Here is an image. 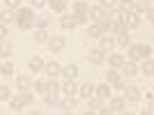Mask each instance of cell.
<instances>
[{"label": "cell", "mask_w": 154, "mask_h": 115, "mask_svg": "<svg viewBox=\"0 0 154 115\" xmlns=\"http://www.w3.org/2000/svg\"><path fill=\"white\" fill-rule=\"evenodd\" d=\"M5 37H7V26L0 23V39H5Z\"/></svg>", "instance_id": "cell-44"}, {"label": "cell", "mask_w": 154, "mask_h": 115, "mask_svg": "<svg viewBox=\"0 0 154 115\" xmlns=\"http://www.w3.org/2000/svg\"><path fill=\"white\" fill-rule=\"evenodd\" d=\"M74 19H76V26H78V23H88L90 16H88V12H85V14H74Z\"/></svg>", "instance_id": "cell-39"}, {"label": "cell", "mask_w": 154, "mask_h": 115, "mask_svg": "<svg viewBox=\"0 0 154 115\" xmlns=\"http://www.w3.org/2000/svg\"><path fill=\"white\" fill-rule=\"evenodd\" d=\"M32 37H35V42H37V44H44L46 39H48V35H46V30H42V28H37Z\"/></svg>", "instance_id": "cell-33"}, {"label": "cell", "mask_w": 154, "mask_h": 115, "mask_svg": "<svg viewBox=\"0 0 154 115\" xmlns=\"http://www.w3.org/2000/svg\"><path fill=\"white\" fill-rule=\"evenodd\" d=\"M60 92H62L64 97H76V92H78V85H76V81H64L62 85H60Z\"/></svg>", "instance_id": "cell-13"}, {"label": "cell", "mask_w": 154, "mask_h": 115, "mask_svg": "<svg viewBox=\"0 0 154 115\" xmlns=\"http://www.w3.org/2000/svg\"><path fill=\"white\" fill-rule=\"evenodd\" d=\"M46 0H32V9H39V7H44Z\"/></svg>", "instance_id": "cell-43"}, {"label": "cell", "mask_w": 154, "mask_h": 115, "mask_svg": "<svg viewBox=\"0 0 154 115\" xmlns=\"http://www.w3.org/2000/svg\"><path fill=\"white\" fill-rule=\"evenodd\" d=\"M88 16H90L92 21H108V19H106V9H103V7H99V5L88 7Z\"/></svg>", "instance_id": "cell-14"}, {"label": "cell", "mask_w": 154, "mask_h": 115, "mask_svg": "<svg viewBox=\"0 0 154 115\" xmlns=\"http://www.w3.org/2000/svg\"><path fill=\"white\" fill-rule=\"evenodd\" d=\"M9 97H12L9 88H7V85H0V101H2V99H9Z\"/></svg>", "instance_id": "cell-38"}, {"label": "cell", "mask_w": 154, "mask_h": 115, "mask_svg": "<svg viewBox=\"0 0 154 115\" xmlns=\"http://www.w3.org/2000/svg\"><path fill=\"white\" fill-rule=\"evenodd\" d=\"M99 7H103L106 12H108V9H115V7H117V0H99Z\"/></svg>", "instance_id": "cell-37"}, {"label": "cell", "mask_w": 154, "mask_h": 115, "mask_svg": "<svg viewBox=\"0 0 154 115\" xmlns=\"http://www.w3.org/2000/svg\"><path fill=\"white\" fill-rule=\"evenodd\" d=\"M60 71H62V64L53 60V62L44 64V69H42V74H46V78H58V76H60Z\"/></svg>", "instance_id": "cell-8"}, {"label": "cell", "mask_w": 154, "mask_h": 115, "mask_svg": "<svg viewBox=\"0 0 154 115\" xmlns=\"http://www.w3.org/2000/svg\"><path fill=\"white\" fill-rule=\"evenodd\" d=\"M44 99H46V104H51V106L60 101V83L55 81V78H48V81H46Z\"/></svg>", "instance_id": "cell-2"}, {"label": "cell", "mask_w": 154, "mask_h": 115, "mask_svg": "<svg viewBox=\"0 0 154 115\" xmlns=\"http://www.w3.org/2000/svg\"><path fill=\"white\" fill-rule=\"evenodd\" d=\"M30 88H32L30 76H19L16 78V90H19V92H26V90H30Z\"/></svg>", "instance_id": "cell-22"}, {"label": "cell", "mask_w": 154, "mask_h": 115, "mask_svg": "<svg viewBox=\"0 0 154 115\" xmlns=\"http://www.w3.org/2000/svg\"><path fill=\"white\" fill-rule=\"evenodd\" d=\"M120 74H122V76H136V74H138V64L134 62V60H124L122 62V67H120Z\"/></svg>", "instance_id": "cell-16"}, {"label": "cell", "mask_w": 154, "mask_h": 115, "mask_svg": "<svg viewBox=\"0 0 154 115\" xmlns=\"http://www.w3.org/2000/svg\"><path fill=\"white\" fill-rule=\"evenodd\" d=\"M122 23L131 30V28H138L140 26V14H136V12H127L122 14Z\"/></svg>", "instance_id": "cell-9"}, {"label": "cell", "mask_w": 154, "mask_h": 115, "mask_svg": "<svg viewBox=\"0 0 154 115\" xmlns=\"http://www.w3.org/2000/svg\"><path fill=\"white\" fill-rule=\"evenodd\" d=\"M14 19H16V9H0V23L2 26H9V23H14Z\"/></svg>", "instance_id": "cell-17"}, {"label": "cell", "mask_w": 154, "mask_h": 115, "mask_svg": "<svg viewBox=\"0 0 154 115\" xmlns=\"http://www.w3.org/2000/svg\"><path fill=\"white\" fill-rule=\"evenodd\" d=\"M110 95H113V88H110L108 83H101V85H97V88H94V97L99 99V101H108Z\"/></svg>", "instance_id": "cell-7"}, {"label": "cell", "mask_w": 154, "mask_h": 115, "mask_svg": "<svg viewBox=\"0 0 154 115\" xmlns=\"http://www.w3.org/2000/svg\"><path fill=\"white\" fill-rule=\"evenodd\" d=\"M0 74H2V76H12L14 74V64L12 62H2L0 64Z\"/></svg>", "instance_id": "cell-34"}, {"label": "cell", "mask_w": 154, "mask_h": 115, "mask_svg": "<svg viewBox=\"0 0 154 115\" xmlns=\"http://www.w3.org/2000/svg\"><path fill=\"white\" fill-rule=\"evenodd\" d=\"M9 108H12V113H21V110L26 108V104H23V99L19 97H9Z\"/></svg>", "instance_id": "cell-23"}, {"label": "cell", "mask_w": 154, "mask_h": 115, "mask_svg": "<svg viewBox=\"0 0 154 115\" xmlns=\"http://www.w3.org/2000/svg\"><path fill=\"white\" fill-rule=\"evenodd\" d=\"M117 9H120L122 14L134 12V0H117Z\"/></svg>", "instance_id": "cell-31"}, {"label": "cell", "mask_w": 154, "mask_h": 115, "mask_svg": "<svg viewBox=\"0 0 154 115\" xmlns=\"http://www.w3.org/2000/svg\"><path fill=\"white\" fill-rule=\"evenodd\" d=\"M74 108H76V97H64L62 99V110L64 113H71Z\"/></svg>", "instance_id": "cell-30"}, {"label": "cell", "mask_w": 154, "mask_h": 115, "mask_svg": "<svg viewBox=\"0 0 154 115\" xmlns=\"http://www.w3.org/2000/svg\"><path fill=\"white\" fill-rule=\"evenodd\" d=\"M46 5H51L53 12L62 14V12H67V5H69V0H46Z\"/></svg>", "instance_id": "cell-21"}, {"label": "cell", "mask_w": 154, "mask_h": 115, "mask_svg": "<svg viewBox=\"0 0 154 115\" xmlns=\"http://www.w3.org/2000/svg\"><path fill=\"white\" fill-rule=\"evenodd\" d=\"M88 60H90L92 64H103V62H106V53H103L101 48H90Z\"/></svg>", "instance_id": "cell-15"}, {"label": "cell", "mask_w": 154, "mask_h": 115, "mask_svg": "<svg viewBox=\"0 0 154 115\" xmlns=\"http://www.w3.org/2000/svg\"><path fill=\"white\" fill-rule=\"evenodd\" d=\"M78 97H83V99H92L94 97V85L92 83H83V85H78Z\"/></svg>", "instance_id": "cell-18"}, {"label": "cell", "mask_w": 154, "mask_h": 115, "mask_svg": "<svg viewBox=\"0 0 154 115\" xmlns=\"http://www.w3.org/2000/svg\"><path fill=\"white\" fill-rule=\"evenodd\" d=\"M85 12H88V2H85V0H74L71 14H85Z\"/></svg>", "instance_id": "cell-27"}, {"label": "cell", "mask_w": 154, "mask_h": 115, "mask_svg": "<svg viewBox=\"0 0 154 115\" xmlns=\"http://www.w3.org/2000/svg\"><path fill=\"white\" fill-rule=\"evenodd\" d=\"M129 60H134V62H138V60H145V53H143V44H129Z\"/></svg>", "instance_id": "cell-10"}, {"label": "cell", "mask_w": 154, "mask_h": 115, "mask_svg": "<svg viewBox=\"0 0 154 115\" xmlns=\"http://www.w3.org/2000/svg\"><path fill=\"white\" fill-rule=\"evenodd\" d=\"M5 7H7V9H19L21 0H5Z\"/></svg>", "instance_id": "cell-40"}, {"label": "cell", "mask_w": 154, "mask_h": 115, "mask_svg": "<svg viewBox=\"0 0 154 115\" xmlns=\"http://www.w3.org/2000/svg\"><path fill=\"white\" fill-rule=\"evenodd\" d=\"M12 53H14V46L5 39H0V58H9Z\"/></svg>", "instance_id": "cell-28"}, {"label": "cell", "mask_w": 154, "mask_h": 115, "mask_svg": "<svg viewBox=\"0 0 154 115\" xmlns=\"http://www.w3.org/2000/svg\"><path fill=\"white\" fill-rule=\"evenodd\" d=\"M88 113H101V115H108L110 113V108H108V104H103V101H99L97 97H92V99H88Z\"/></svg>", "instance_id": "cell-3"}, {"label": "cell", "mask_w": 154, "mask_h": 115, "mask_svg": "<svg viewBox=\"0 0 154 115\" xmlns=\"http://www.w3.org/2000/svg\"><path fill=\"white\" fill-rule=\"evenodd\" d=\"M115 46H117V42H115V37H113L110 32H106V35H101V37H99V48H101L103 53H110Z\"/></svg>", "instance_id": "cell-5"}, {"label": "cell", "mask_w": 154, "mask_h": 115, "mask_svg": "<svg viewBox=\"0 0 154 115\" xmlns=\"http://www.w3.org/2000/svg\"><path fill=\"white\" fill-rule=\"evenodd\" d=\"M110 88H113V90H124V88H127V81H124V76L120 78L117 83H113V85H110Z\"/></svg>", "instance_id": "cell-41"}, {"label": "cell", "mask_w": 154, "mask_h": 115, "mask_svg": "<svg viewBox=\"0 0 154 115\" xmlns=\"http://www.w3.org/2000/svg\"><path fill=\"white\" fill-rule=\"evenodd\" d=\"M14 23H16L21 30H32V28H35V9H32V7H19Z\"/></svg>", "instance_id": "cell-1"}, {"label": "cell", "mask_w": 154, "mask_h": 115, "mask_svg": "<svg viewBox=\"0 0 154 115\" xmlns=\"http://www.w3.org/2000/svg\"><path fill=\"white\" fill-rule=\"evenodd\" d=\"M48 23H51V21L46 19V16H35V26L42 28V30H46V28H48Z\"/></svg>", "instance_id": "cell-35"}, {"label": "cell", "mask_w": 154, "mask_h": 115, "mask_svg": "<svg viewBox=\"0 0 154 115\" xmlns=\"http://www.w3.org/2000/svg\"><path fill=\"white\" fill-rule=\"evenodd\" d=\"M124 99H127V101H131V104L140 101V99H143L140 88H136V85H127V88H124Z\"/></svg>", "instance_id": "cell-6"}, {"label": "cell", "mask_w": 154, "mask_h": 115, "mask_svg": "<svg viewBox=\"0 0 154 115\" xmlns=\"http://www.w3.org/2000/svg\"><path fill=\"white\" fill-rule=\"evenodd\" d=\"M32 92H42L44 95V90H46V81H32Z\"/></svg>", "instance_id": "cell-36"}, {"label": "cell", "mask_w": 154, "mask_h": 115, "mask_svg": "<svg viewBox=\"0 0 154 115\" xmlns=\"http://www.w3.org/2000/svg\"><path fill=\"white\" fill-rule=\"evenodd\" d=\"M149 7H152V0H138V2H134V12L143 16V12L149 9Z\"/></svg>", "instance_id": "cell-29"}, {"label": "cell", "mask_w": 154, "mask_h": 115, "mask_svg": "<svg viewBox=\"0 0 154 115\" xmlns=\"http://www.w3.org/2000/svg\"><path fill=\"white\" fill-rule=\"evenodd\" d=\"M60 74H62L64 78H69V81H76V76H78V67L69 62V64H64V67H62V71H60Z\"/></svg>", "instance_id": "cell-20"}, {"label": "cell", "mask_w": 154, "mask_h": 115, "mask_svg": "<svg viewBox=\"0 0 154 115\" xmlns=\"http://www.w3.org/2000/svg\"><path fill=\"white\" fill-rule=\"evenodd\" d=\"M21 99H23L26 106H32V104H35V92H32V90H26V92H21Z\"/></svg>", "instance_id": "cell-32"}, {"label": "cell", "mask_w": 154, "mask_h": 115, "mask_svg": "<svg viewBox=\"0 0 154 115\" xmlns=\"http://www.w3.org/2000/svg\"><path fill=\"white\" fill-rule=\"evenodd\" d=\"M106 58H108V64L113 67V69H120V67H122V62L127 60L122 53H113V51H110V55H106Z\"/></svg>", "instance_id": "cell-19"}, {"label": "cell", "mask_w": 154, "mask_h": 115, "mask_svg": "<svg viewBox=\"0 0 154 115\" xmlns=\"http://www.w3.org/2000/svg\"><path fill=\"white\" fill-rule=\"evenodd\" d=\"M60 28H62V30H74V28H76V19H74V14H69V12L60 14Z\"/></svg>", "instance_id": "cell-11"}, {"label": "cell", "mask_w": 154, "mask_h": 115, "mask_svg": "<svg viewBox=\"0 0 154 115\" xmlns=\"http://www.w3.org/2000/svg\"><path fill=\"white\" fill-rule=\"evenodd\" d=\"M108 108H110V113H124L127 110V99H122V97L108 99Z\"/></svg>", "instance_id": "cell-12"}, {"label": "cell", "mask_w": 154, "mask_h": 115, "mask_svg": "<svg viewBox=\"0 0 154 115\" xmlns=\"http://www.w3.org/2000/svg\"><path fill=\"white\" fill-rule=\"evenodd\" d=\"M152 44H143V53H145V58H152Z\"/></svg>", "instance_id": "cell-42"}, {"label": "cell", "mask_w": 154, "mask_h": 115, "mask_svg": "<svg viewBox=\"0 0 154 115\" xmlns=\"http://www.w3.org/2000/svg\"><path fill=\"white\" fill-rule=\"evenodd\" d=\"M120 78H122V74H120V69H113V67H110V69L106 71V83H108V85L117 83Z\"/></svg>", "instance_id": "cell-24"}, {"label": "cell", "mask_w": 154, "mask_h": 115, "mask_svg": "<svg viewBox=\"0 0 154 115\" xmlns=\"http://www.w3.org/2000/svg\"><path fill=\"white\" fill-rule=\"evenodd\" d=\"M145 99H149V101L154 99V92H152V90H147V92H145Z\"/></svg>", "instance_id": "cell-45"}, {"label": "cell", "mask_w": 154, "mask_h": 115, "mask_svg": "<svg viewBox=\"0 0 154 115\" xmlns=\"http://www.w3.org/2000/svg\"><path fill=\"white\" fill-rule=\"evenodd\" d=\"M46 44H48L51 53H60V51H64L67 42H64V37H62V35H53V37H48V39H46Z\"/></svg>", "instance_id": "cell-4"}, {"label": "cell", "mask_w": 154, "mask_h": 115, "mask_svg": "<svg viewBox=\"0 0 154 115\" xmlns=\"http://www.w3.org/2000/svg\"><path fill=\"white\" fill-rule=\"evenodd\" d=\"M44 64H46V62L42 60V58H39V55H35V58L30 60V71H35V74H42Z\"/></svg>", "instance_id": "cell-25"}, {"label": "cell", "mask_w": 154, "mask_h": 115, "mask_svg": "<svg viewBox=\"0 0 154 115\" xmlns=\"http://www.w3.org/2000/svg\"><path fill=\"white\" fill-rule=\"evenodd\" d=\"M138 71H143L147 78H152V74H154V62H152V58H145V62H143V67Z\"/></svg>", "instance_id": "cell-26"}]
</instances>
